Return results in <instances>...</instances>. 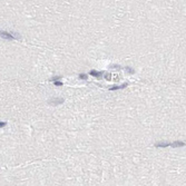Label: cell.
<instances>
[{"instance_id": "cell-2", "label": "cell", "mask_w": 186, "mask_h": 186, "mask_svg": "<svg viewBox=\"0 0 186 186\" xmlns=\"http://www.w3.org/2000/svg\"><path fill=\"white\" fill-rule=\"evenodd\" d=\"M65 101L64 98H51V99H49L48 103L50 104V105H54V106H56V105H60V104H62Z\"/></svg>"}, {"instance_id": "cell-6", "label": "cell", "mask_w": 186, "mask_h": 186, "mask_svg": "<svg viewBox=\"0 0 186 186\" xmlns=\"http://www.w3.org/2000/svg\"><path fill=\"white\" fill-rule=\"evenodd\" d=\"M168 146H170V143L169 141H159V143H156L155 144V147L157 148H165V147H168Z\"/></svg>"}, {"instance_id": "cell-4", "label": "cell", "mask_w": 186, "mask_h": 186, "mask_svg": "<svg viewBox=\"0 0 186 186\" xmlns=\"http://www.w3.org/2000/svg\"><path fill=\"white\" fill-rule=\"evenodd\" d=\"M185 146V143L180 141H175L173 143H170V147L172 148H178V147H184Z\"/></svg>"}, {"instance_id": "cell-5", "label": "cell", "mask_w": 186, "mask_h": 186, "mask_svg": "<svg viewBox=\"0 0 186 186\" xmlns=\"http://www.w3.org/2000/svg\"><path fill=\"white\" fill-rule=\"evenodd\" d=\"M105 74V71H97V70H90L89 71V75H91L93 77H96V78H101Z\"/></svg>"}, {"instance_id": "cell-13", "label": "cell", "mask_w": 186, "mask_h": 186, "mask_svg": "<svg viewBox=\"0 0 186 186\" xmlns=\"http://www.w3.org/2000/svg\"><path fill=\"white\" fill-rule=\"evenodd\" d=\"M7 125V123L6 122H1V123H0V127H1V128H2V127H5V126H6Z\"/></svg>"}, {"instance_id": "cell-7", "label": "cell", "mask_w": 186, "mask_h": 186, "mask_svg": "<svg viewBox=\"0 0 186 186\" xmlns=\"http://www.w3.org/2000/svg\"><path fill=\"white\" fill-rule=\"evenodd\" d=\"M125 71L128 73V74H135V70L132 67H125Z\"/></svg>"}, {"instance_id": "cell-8", "label": "cell", "mask_w": 186, "mask_h": 186, "mask_svg": "<svg viewBox=\"0 0 186 186\" xmlns=\"http://www.w3.org/2000/svg\"><path fill=\"white\" fill-rule=\"evenodd\" d=\"M104 78L106 80H110L112 79V74H109V73H105L104 74Z\"/></svg>"}, {"instance_id": "cell-3", "label": "cell", "mask_w": 186, "mask_h": 186, "mask_svg": "<svg viewBox=\"0 0 186 186\" xmlns=\"http://www.w3.org/2000/svg\"><path fill=\"white\" fill-rule=\"evenodd\" d=\"M128 86V83H125V84H122V85H114V86L109 87V90L113 91V90H118V89H124L126 87Z\"/></svg>"}, {"instance_id": "cell-12", "label": "cell", "mask_w": 186, "mask_h": 186, "mask_svg": "<svg viewBox=\"0 0 186 186\" xmlns=\"http://www.w3.org/2000/svg\"><path fill=\"white\" fill-rule=\"evenodd\" d=\"M60 78H61V76H55V77L51 78V80H52V81H55V80H59Z\"/></svg>"}, {"instance_id": "cell-1", "label": "cell", "mask_w": 186, "mask_h": 186, "mask_svg": "<svg viewBox=\"0 0 186 186\" xmlns=\"http://www.w3.org/2000/svg\"><path fill=\"white\" fill-rule=\"evenodd\" d=\"M1 38L7 39V40H19V39H21V36L15 31L8 32V31H5V30L3 31L1 30Z\"/></svg>"}, {"instance_id": "cell-9", "label": "cell", "mask_w": 186, "mask_h": 186, "mask_svg": "<svg viewBox=\"0 0 186 186\" xmlns=\"http://www.w3.org/2000/svg\"><path fill=\"white\" fill-rule=\"evenodd\" d=\"M54 84H55V86H64V84L61 83V81H59V80H55L54 81Z\"/></svg>"}, {"instance_id": "cell-11", "label": "cell", "mask_w": 186, "mask_h": 186, "mask_svg": "<svg viewBox=\"0 0 186 186\" xmlns=\"http://www.w3.org/2000/svg\"><path fill=\"white\" fill-rule=\"evenodd\" d=\"M110 68H114V69H120V66H119V65H112Z\"/></svg>"}, {"instance_id": "cell-10", "label": "cell", "mask_w": 186, "mask_h": 186, "mask_svg": "<svg viewBox=\"0 0 186 186\" xmlns=\"http://www.w3.org/2000/svg\"><path fill=\"white\" fill-rule=\"evenodd\" d=\"M79 78H80V79H84V80H87V79H88V77H87L86 74H80L79 75Z\"/></svg>"}]
</instances>
